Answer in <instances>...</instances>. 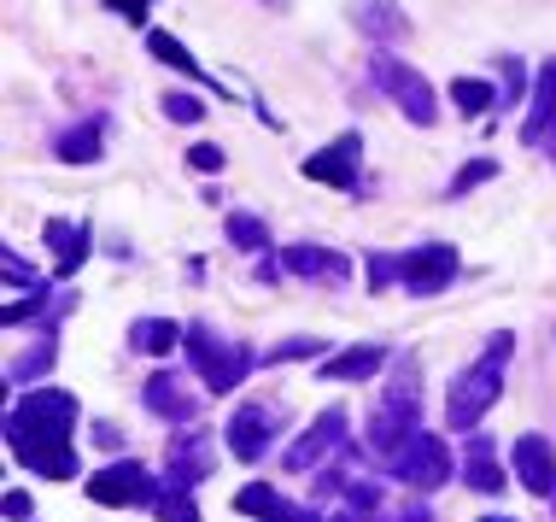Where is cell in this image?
<instances>
[{
    "mask_svg": "<svg viewBox=\"0 0 556 522\" xmlns=\"http://www.w3.org/2000/svg\"><path fill=\"white\" fill-rule=\"evenodd\" d=\"M451 100H457V112L480 117V112H492V107H498V88H492V83H480V77H457V83H451Z\"/></svg>",
    "mask_w": 556,
    "mask_h": 522,
    "instance_id": "obj_26",
    "label": "cell"
},
{
    "mask_svg": "<svg viewBox=\"0 0 556 522\" xmlns=\"http://www.w3.org/2000/svg\"><path fill=\"white\" fill-rule=\"evenodd\" d=\"M281 423H288V411L269 406V399H252V406H240V411L229 417V452L240 458V464H258L269 446H276Z\"/></svg>",
    "mask_w": 556,
    "mask_h": 522,
    "instance_id": "obj_10",
    "label": "cell"
},
{
    "mask_svg": "<svg viewBox=\"0 0 556 522\" xmlns=\"http://www.w3.org/2000/svg\"><path fill=\"white\" fill-rule=\"evenodd\" d=\"M463 482L475 487V494H504V464H498V446L486 435L469 440V452H463Z\"/></svg>",
    "mask_w": 556,
    "mask_h": 522,
    "instance_id": "obj_21",
    "label": "cell"
},
{
    "mask_svg": "<svg viewBox=\"0 0 556 522\" xmlns=\"http://www.w3.org/2000/svg\"><path fill=\"white\" fill-rule=\"evenodd\" d=\"M164 487L153 482V470L135 464V458H112L106 470L88 475V499L106 505V511H153V499Z\"/></svg>",
    "mask_w": 556,
    "mask_h": 522,
    "instance_id": "obj_5",
    "label": "cell"
},
{
    "mask_svg": "<svg viewBox=\"0 0 556 522\" xmlns=\"http://www.w3.org/2000/svg\"><path fill=\"white\" fill-rule=\"evenodd\" d=\"M77 399L65 387H29L18 406H7V446L24 470H36L41 482H71L77 475Z\"/></svg>",
    "mask_w": 556,
    "mask_h": 522,
    "instance_id": "obj_1",
    "label": "cell"
},
{
    "mask_svg": "<svg viewBox=\"0 0 556 522\" xmlns=\"http://www.w3.org/2000/svg\"><path fill=\"white\" fill-rule=\"evenodd\" d=\"M323 352H328L323 335H293V340H276L264 352V364H293V358H323Z\"/></svg>",
    "mask_w": 556,
    "mask_h": 522,
    "instance_id": "obj_29",
    "label": "cell"
},
{
    "mask_svg": "<svg viewBox=\"0 0 556 522\" xmlns=\"http://www.w3.org/2000/svg\"><path fill=\"white\" fill-rule=\"evenodd\" d=\"M41 241L53 247V264H59V276H77L83 264H88V223L48 217V223H41Z\"/></svg>",
    "mask_w": 556,
    "mask_h": 522,
    "instance_id": "obj_19",
    "label": "cell"
},
{
    "mask_svg": "<svg viewBox=\"0 0 556 522\" xmlns=\"http://www.w3.org/2000/svg\"><path fill=\"white\" fill-rule=\"evenodd\" d=\"M281 271H293L299 282H323V288H345L352 282V259L334 247H317V241H293L281 252Z\"/></svg>",
    "mask_w": 556,
    "mask_h": 522,
    "instance_id": "obj_12",
    "label": "cell"
},
{
    "mask_svg": "<svg viewBox=\"0 0 556 522\" xmlns=\"http://www.w3.org/2000/svg\"><path fill=\"white\" fill-rule=\"evenodd\" d=\"M352 24L364 29L369 41H399V36H410V18L399 12V0H352Z\"/></svg>",
    "mask_w": 556,
    "mask_h": 522,
    "instance_id": "obj_20",
    "label": "cell"
},
{
    "mask_svg": "<svg viewBox=\"0 0 556 522\" xmlns=\"http://www.w3.org/2000/svg\"><path fill=\"white\" fill-rule=\"evenodd\" d=\"M369 77H375V88H381L387 100H393V107L410 117L416 129H428L433 124V88H428V77L416 65H404V59H393V53H375L369 59Z\"/></svg>",
    "mask_w": 556,
    "mask_h": 522,
    "instance_id": "obj_7",
    "label": "cell"
},
{
    "mask_svg": "<svg viewBox=\"0 0 556 522\" xmlns=\"http://www.w3.org/2000/svg\"><path fill=\"white\" fill-rule=\"evenodd\" d=\"M53 153L65 159V165H94V159L106 153V136H100V117H88V124H71L65 136L53 141Z\"/></svg>",
    "mask_w": 556,
    "mask_h": 522,
    "instance_id": "obj_22",
    "label": "cell"
},
{
    "mask_svg": "<svg viewBox=\"0 0 556 522\" xmlns=\"http://www.w3.org/2000/svg\"><path fill=\"white\" fill-rule=\"evenodd\" d=\"M176 340H188V330H176L170 318H141V323L129 330V347H135V352H147V358L176 352Z\"/></svg>",
    "mask_w": 556,
    "mask_h": 522,
    "instance_id": "obj_24",
    "label": "cell"
},
{
    "mask_svg": "<svg viewBox=\"0 0 556 522\" xmlns=\"http://www.w3.org/2000/svg\"><path fill=\"white\" fill-rule=\"evenodd\" d=\"M422 370L410 364V358H399L393 364V382H387V399H381V411H375V423H369V452L381 458H393L404 440L416 435V423H422Z\"/></svg>",
    "mask_w": 556,
    "mask_h": 522,
    "instance_id": "obj_3",
    "label": "cell"
},
{
    "mask_svg": "<svg viewBox=\"0 0 556 522\" xmlns=\"http://www.w3.org/2000/svg\"><path fill=\"white\" fill-rule=\"evenodd\" d=\"M147 53H153L159 65H170V71H182V77H193V83H212V88H217V77H205V65L170 36V29H147Z\"/></svg>",
    "mask_w": 556,
    "mask_h": 522,
    "instance_id": "obj_23",
    "label": "cell"
},
{
    "mask_svg": "<svg viewBox=\"0 0 556 522\" xmlns=\"http://www.w3.org/2000/svg\"><path fill=\"white\" fill-rule=\"evenodd\" d=\"M7 517L12 522H29V494H24V487H12V494H7Z\"/></svg>",
    "mask_w": 556,
    "mask_h": 522,
    "instance_id": "obj_37",
    "label": "cell"
},
{
    "mask_svg": "<svg viewBox=\"0 0 556 522\" xmlns=\"http://www.w3.org/2000/svg\"><path fill=\"white\" fill-rule=\"evenodd\" d=\"M509 352H516V335L498 330V335L486 340V352H480L475 364L463 370L457 382H451V394H445V423H451V428H480V417L498 406V394H504V370H509Z\"/></svg>",
    "mask_w": 556,
    "mask_h": 522,
    "instance_id": "obj_2",
    "label": "cell"
},
{
    "mask_svg": "<svg viewBox=\"0 0 556 522\" xmlns=\"http://www.w3.org/2000/svg\"><path fill=\"white\" fill-rule=\"evenodd\" d=\"M188 165L205 171V176H217V171H223V147H217V141H193V147H188Z\"/></svg>",
    "mask_w": 556,
    "mask_h": 522,
    "instance_id": "obj_35",
    "label": "cell"
},
{
    "mask_svg": "<svg viewBox=\"0 0 556 522\" xmlns=\"http://www.w3.org/2000/svg\"><path fill=\"white\" fill-rule=\"evenodd\" d=\"M492 176H498V165H492V159H475V165H463L457 176H451L445 200H457V194H469V188H480V183H492Z\"/></svg>",
    "mask_w": 556,
    "mask_h": 522,
    "instance_id": "obj_31",
    "label": "cell"
},
{
    "mask_svg": "<svg viewBox=\"0 0 556 522\" xmlns=\"http://www.w3.org/2000/svg\"><path fill=\"white\" fill-rule=\"evenodd\" d=\"M387 522H433V517H428V505H404V511L387 517Z\"/></svg>",
    "mask_w": 556,
    "mask_h": 522,
    "instance_id": "obj_38",
    "label": "cell"
},
{
    "mask_svg": "<svg viewBox=\"0 0 556 522\" xmlns=\"http://www.w3.org/2000/svg\"><path fill=\"white\" fill-rule=\"evenodd\" d=\"M53 352H59V340H53V323H48L36 347L18 352V358L7 364V376H12V382H36V376H48V370H53Z\"/></svg>",
    "mask_w": 556,
    "mask_h": 522,
    "instance_id": "obj_25",
    "label": "cell"
},
{
    "mask_svg": "<svg viewBox=\"0 0 556 522\" xmlns=\"http://www.w3.org/2000/svg\"><path fill=\"white\" fill-rule=\"evenodd\" d=\"M387 470H393V482H404L410 494H433V487L451 482L457 458H451V446L440 435H422V428H416V435L404 440L393 458H387Z\"/></svg>",
    "mask_w": 556,
    "mask_h": 522,
    "instance_id": "obj_6",
    "label": "cell"
},
{
    "mask_svg": "<svg viewBox=\"0 0 556 522\" xmlns=\"http://www.w3.org/2000/svg\"><path fill=\"white\" fill-rule=\"evenodd\" d=\"M345 446H352V423H345V411L340 406H328L317 423L305 428V435H299L288 452H281V464H288L293 475H317L328 458H340Z\"/></svg>",
    "mask_w": 556,
    "mask_h": 522,
    "instance_id": "obj_8",
    "label": "cell"
},
{
    "mask_svg": "<svg viewBox=\"0 0 556 522\" xmlns=\"http://www.w3.org/2000/svg\"><path fill=\"white\" fill-rule=\"evenodd\" d=\"M387 358H393V352H387L381 340H357V347H340L334 358H323L317 376L323 382H369V376H381V370H387Z\"/></svg>",
    "mask_w": 556,
    "mask_h": 522,
    "instance_id": "obj_15",
    "label": "cell"
},
{
    "mask_svg": "<svg viewBox=\"0 0 556 522\" xmlns=\"http://www.w3.org/2000/svg\"><path fill=\"white\" fill-rule=\"evenodd\" d=\"M521 141L556 159V53L539 65V88H533V112L521 124Z\"/></svg>",
    "mask_w": 556,
    "mask_h": 522,
    "instance_id": "obj_14",
    "label": "cell"
},
{
    "mask_svg": "<svg viewBox=\"0 0 556 522\" xmlns=\"http://www.w3.org/2000/svg\"><path fill=\"white\" fill-rule=\"evenodd\" d=\"M0 276H7L12 288H41V282H36V271H29V264H24V259H18V252H12V247L0 252Z\"/></svg>",
    "mask_w": 556,
    "mask_h": 522,
    "instance_id": "obj_33",
    "label": "cell"
},
{
    "mask_svg": "<svg viewBox=\"0 0 556 522\" xmlns=\"http://www.w3.org/2000/svg\"><path fill=\"white\" fill-rule=\"evenodd\" d=\"M223 229H229V241L240 247V252H258V247H269V229L252 212H229L223 217Z\"/></svg>",
    "mask_w": 556,
    "mask_h": 522,
    "instance_id": "obj_27",
    "label": "cell"
},
{
    "mask_svg": "<svg viewBox=\"0 0 556 522\" xmlns=\"http://www.w3.org/2000/svg\"><path fill=\"white\" fill-rule=\"evenodd\" d=\"M235 511L240 517H258V522H352V517H317V511H305V505L281 499L269 482H247V487H240Z\"/></svg>",
    "mask_w": 556,
    "mask_h": 522,
    "instance_id": "obj_13",
    "label": "cell"
},
{
    "mask_svg": "<svg viewBox=\"0 0 556 522\" xmlns=\"http://www.w3.org/2000/svg\"><path fill=\"white\" fill-rule=\"evenodd\" d=\"M364 264H369V288H375V294L399 282V252H369Z\"/></svg>",
    "mask_w": 556,
    "mask_h": 522,
    "instance_id": "obj_32",
    "label": "cell"
},
{
    "mask_svg": "<svg viewBox=\"0 0 556 522\" xmlns=\"http://www.w3.org/2000/svg\"><path fill=\"white\" fill-rule=\"evenodd\" d=\"M106 7L117 12V18H129L135 29H141V24H147V0H106Z\"/></svg>",
    "mask_w": 556,
    "mask_h": 522,
    "instance_id": "obj_36",
    "label": "cell"
},
{
    "mask_svg": "<svg viewBox=\"0 0 556 522\" xmlns=\"http://www.w3.org/2000/svg\"><path fill=\"white\" fill-rule=\"evenodd\" d=\"M153 517H159V522H200V505L188 499V487L170 482V487H164V494L153 499Z\"/></svg>",
    "mask_w": 556,
    "mask_h": 522,
    "instance_id": "obj_28",
    "label": "cell"
},
{
    "mask_svg": "<svg viewBox=\"0 0 556 522\" xmlns=\"http://www.w3.org/2000/svg\"><path fill=\"white\" fill-rule=\"evenodd\" d=\"M457 271H463V259H457V247H445V241H422V247L399 252V288L416 294V300L445 294L451 282H457Z\"/></svg>",
    "mask_w": 556,
    "mask_h": 522,
    "instance_id": "obj_9",
    "label": "cell"
},
{
    "mask_svg": "<svg viewBox=\"0 0 556 522\" xmlns=\"http://www.w3.org/2000/svg\"><path fill=\"white\" fill-rule=\"evenodd\" d=\"M264 7H276V12H281V7H288V0H264Z\"/></svg>",
    "mask_w": 556,
    "mask_h": 522,
    "instance_id": "obj_40",
    "label": "cell"
},
{
    "mask_svg": "<svg viewBox=\"0 0 556 522\" xmlns=\"http://www.w3.org/2000/svg\"><path fill=\"white\" fill-rule=\"evenodd\" d=\"M182 347H188V364L200 370V382L212 387V394H235V387H240V382L252 376V370L264 364V358L252 352L247 340H217L212 323H193Z\"/></svg>",
    "mask_w": 556,
    "mask_h": 522,
    "instance_id": "obj_4",
    "label": "cell"
},
{
    "mask_svg": "<svg viewBox=\"0 0 556 522\" xmlns=\"http://www.w3.org/2000/svg\"><path fill=\"white\" fill-rule=\"evenodd\" d=\"M159 112L170 117V124H200V117H205V100H200V95H182V88H170V95L159 100Z\"/></svg>",
    "mask_w": 556,
    "mask_h": 522,
    "instance_id": "obj_30",
    "label": "cell"
},
{
    "mask_svg": "<svg viewBox=\"0 0 556 522\" xmlns=\"http://www.w3.org/2000/svg\"><path fill=\"white\" fill-rule=\"evenodd\" d=\"M516 475H521V487L539 499H551V487H556V458H551V440L545 435H521L516 440Z\"/></svg>",
    "mask_w": 556,
    "mask_h": 522,
    "instance_id": "obj_17",
    "label": "cell"
},
{
    "mask_svg": "<svg viewBox=\"0 0 556 522\" xmlns=\"http://www.w3.org/2000/svg\"><path fill=\"white\" fill-rule=\"evenodd\" d=\"M551 511H556V487H551Z\"/></svg>",
    "mask_w": 556,
    "mask_h": 522,
    "instance_id": "obj_41",
    "label": "cell"
},
{
    "mask_svg": "<svg viewBox=\"0 0 556 522\" xmlns=\"http://www.w3.org/2000/svg\"><path fill=\"white\" fill-rule=\"evenodd\" d=\"M212 470H217V440L205 435V428H193L188 440H176V446H170V482H176V487L205 482Z\"/></svg>",
    "mask_w": 556,
    "mask_h": 522,
    "instance_id": "obj_18",
    "label": "cell"
},
{
    "mask_svg": "<svg viewBox=\"0 0 556 522\" xmlns=\"http://www.w3.org/2000/svg\"><path fill=\"white\" fill-rule=\"evenodd\" d=\"M480 522H516V517H480Z\"/></svg>",
    "mask_w": 556,
    "mask_h": 522,
    "instance_id": "obj_39",
    "label": "cell"
},
{
    "mask_svg": "<svg viewBox=\"0 0 556 522\" xmlns=\"http://www.w3.org/2000/svg\"><path fill=\"white\" fill-rule=\"evenodd\" d=\"M147 411L153 417H164V423H193V394H188V382L176 376V370H153V376H147Z\"/></svg>",
    "mask_w": 556,
    "mask_h": 522,
    "instance_id": "obj_16",
    "label": "cell"
},
{
    "mask_svg": "<svg viewBox=\"0 0 556 522\" xmlns=\"http://www.w3.org/2000/svg\"><path fill=\"white\" fill-rule=\"evenodd\" d=\"M299 171H305L311 183H323V188H345V194H352L357 188V171H364V136H357V129H345L340 141L317 147V153H311Z\"/></svg>",
    "mask_w": 556,
    "mask_h": 522,
    "instance_id": "obj_11",
    "label": "cell"
},
{
    "mask_svg": "<svg viewBox=\"0 0 556 522\" xmlns=\"http://www.w3.org/2000/svg\"><path fill=\"white\" fill-rule=\"evenodd\" d=\"M521 88H528V65H521V59H504V88H498V100H504V107H516Z\"/></svg>",
    "mask_w": 556,
    "mask_h": 522,
    "instance_id": "obj_34",
    "label": "cell"
}]
</instances>
